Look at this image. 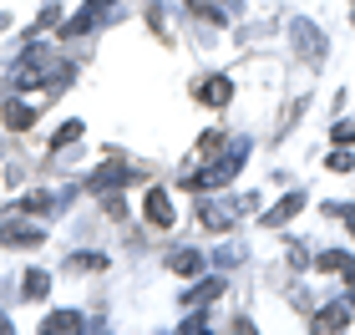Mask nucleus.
<instances>
[{
    "label": "nucleus",
    "instance_id": "5",
    "mask_svg": "<svg viewBox=\"0 0 355 335\" xmlns=\"http://www.w3.org/2000/svg\"><path fill=\"white\" fill-rule=\"evenodd\" d=\"M26 295H31V300L46 295V275H41V269H31V275H26Z\"/></svg>",
    "mask_w": 355,
    "mask_h": 335
},
{
    "label": "nucleus",
    "instance_id": "1",
    "mask_svg": "<svg viewBox=\"0 0 355 335\" xmlns=\"http://www.w3.org/2000/svg\"><path fill=\"white\" fill-rule=\"evenodd\" d=\"M142 214H148V218L157 223V229H168V223H173V198L163 194V188H153L148 203H142Z\"/></svg>",
    "mask_w": 355,
    "mask_h": 335
},
{
    "label": "nucleus",
    "instance_id": "2",
    "mask_svg": "<svg viewBox=\"0 0 355 335\" xmlns=\"http://www.w3.org/2000/svg\"><path fill=\"white\" fill-rule=\"evenodd\" d=\"M198 97H203L208 107H223V102L234 97V87H229V82H223V76H218V82H203V87H198Z\"/></svg>",
    "mask_w": 355,
    "mask_h": 335
},
{
    "label": "nucleus",
    "instance_id": "3",
    "mask_svg": "<svg viewBox=\"0 0 355 335\" xmlns=\"http://www.w3.org/2000/svg\"><path fill=\"white\" fill-rule=\"evenodd\" d=\"M345 320H350V310H345V305H330V310L315 320V330H345Z\"/></svg>",
    "mask_w": 355,
    "mask_h": 335
},
{
    "label": "nucleus",
    "instance_id": "4",
    "mask_svg": "<svg viewBox=\"0 0 355 335\" xmlns=\"http://www.w3.org/2000/svg\"><path fill=\"white\" fill-rule=\"evenodd\" d=\"M6 122L15 127V132H26V127L36 122V117H31V107H26V102H10V107H6Z\"/></svg>",
    "mask_w": 355,
    "mask_h": 335
},
{
    "label": "nucleus",
    "instance_id": "6",
    "mask_svg": "<svg viewBox=\"0 0 355 335\" xmlns=\"http://www.w3.org/2000/svg\"><path fill=\"white\" fill-rule=\"evenodd\" d=\"M295 209H300V198H284V203H279V209H274V214H264V223H284V218L295 214Z\"/></svg>",
    "mask_w": 355,
    "mask_h": 335
},
{
    "label": "nucleus",
    "instance_id": "8",
    "mask_svg": "<svg viewBox=\"0 0 355 335\" xmlns=\"http://www.w3.org/2000/svg\"><path fill=\"white\" fill-rule=\"evenodd\" d=\"M335 142H355V122H345V127H335Z\"/></svg>",
    "mask_w": 355,
    "mask_h": 335
},
{
    "label": "nucleus",
    "instance_id": "7",
    "mask_svg": "<svg viewBox=\"0 0 355 335\" xmlns=\"http://www.w3.org/2000/svg\"><path fill=\"white\" fill-rule=\"evenodd\" d=\"M76 137H82V122H67V127L56 132V142H76Z\"/></svg>",
    "mask_w": 355,
    "mask_h": 335
}]
</instances>
